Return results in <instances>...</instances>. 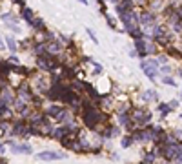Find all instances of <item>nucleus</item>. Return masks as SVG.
Segmentation results:
<instances>
[{"label":"nucleus","mask_w":182,"mask_h":164,"mask_svg":"<svg viewBox=\"0 0 182 164\" xmlns=\"http://www.w3.org/2000/svg\"><path fill=\"white\" fill-rule=\"evenodd\" d=\"M38 157H40V159H62L64 155H62V153H53V151H44Z\"/></svg>","instance_id":"f257e3e1"},{"label":"nucleus","mask_w":182,"mask_h":164,"mask_svg":"<svg viewBox=\"0 0 182 164\" xmlns=\"http://www.w3.org/2000/svg\"><path fill=\"white\" fill-rule=\"evenodd\" d=\"M15 151H17V153H31V148H29V146H17Z\"/></svg>","instance_id":"f03ea898"},{"label":"nucleus","mask_w":182,"mask_h":164,"mask_svg":"<svg viewBox=\"0 0 182 164\" xmlns=\"http://www.w3.org/2000/svg\"><path fill=\"white\" fill-rule=\"evenodd\" d=\"M7 44H9V49H11V51H17V44H15L13 38H7Z\"/></svg>","instance_id":"7ed1b4c3"},{"label":"nucleus","mask_w":182,"mask_h":164,"mask_svg":"<svg viewBox=\"0 0 182 164\" xmlns=\"http://www.w3.org/2000/svg\"><path fill=\"white\" fill-rule=\"evenodd\" d=\"M31 15H33V13L29 11V9H24V18H26L27 22H31Z\"/></svg>","instance_id":"20e7f679"},{"label":"nucleus","mask_w":182,"mask_h":164,"mask_svg":"<svg viewBox=\"0 0 182 164\" xmlns=\"http://www.w3.org/2000/svg\"><path fill=\"white\" fill-rule=\"evenodd\" d=\"M140 20H142V22H144V24H149L151 20H153V18H151V15H144V17H142V18H140Z\"/></svg>","instance_id":"39448f33"},{"label":"nucleus","mask_w":182,"mask_h":164,"mask_svg":"<svg viewBox=\"0 0 182 164\" xmlns=\"http://www.w3.org/2000/svg\"><path fill=\"white\" fill-rule=\"evenodd\" d=\"M144 97H146V98H157V93H153V91H147Z\"/></svg>","instance_id":"423d86ee"},{"label":"nucleus","mask_w":182,"mask_h":164,"mask_svg":"<svg viewBox=\"0 0 182 164\" xmlns=\"http://www.w3.org/2000/svg\"><path fill=\"white\" fill-rule=\"evenodd\" d=\"M131 144V139H122V146H129Z\"/></svg>","instance_id":"0eeeda50"},{"label":"nucleus","mask_w":182,"mask_h":164,"mask_svg":"<svg viewBox=\"0 0 182 164\" xmlns=\"http://www.w3.org/2000/svg\"><path fill=\"white\" fill-rule=\"evenodd\" d=\"M120 122H127V117L126 115H120Z\"/></svg>","instance_id":"6e6552de"},{"label":"nucleus","mask_w":182,"mask_h":164,"mask_svg":"<svg viewBox=\"0 0 182 164\" xmlns=\"http://www.w3.org/2000/svg\"><path fill=\"white\" fill-rule=\"evenodd\" d=\"M177 137H182V131H177Z\"/></svg>","instance_id":"1a4fd4ad"}]
</instances>
